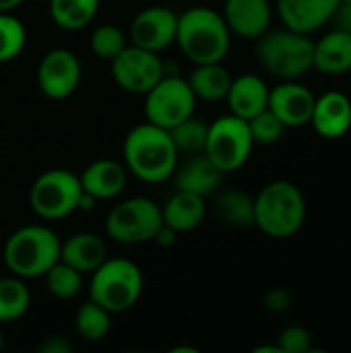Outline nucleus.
I'll use <instances>...</instances> for the list:
<instances>
[{
    "label": "nucleus",
    "mask_w": 351,
    "mask_h": 353,
    "mask_svg": "<svg viewBox=\"0 0 351 353\" xmlns=\"http://www.w3.org/2000/svg\"><path fill=\"white\" fill-rule=\"evenodd\" d=\"M178 149L170 130L151 122L134 126L124 139V163L139 180L149 184L166 182L178 168Z\"/></svg>",
    "instance_id": "nucleus-1"
},
{
    "label": "nucleus",
    "mask_w": 351,
    "mask_h": 353,
    "mask_svg": "<svg viewBox=\"0 0 351 353\" xmlns=\"http://www.w3.org/2000/svg\"><path fill=\"white\" fill-rule=\"evenodd\" d=\"M176 43L194 64L223 62L232 46V31L221 12L197 6L178 17Z\"/></svg>",
    "instance_id": "nucleus-2"
},
{
    "label": "nucleus",
    "mask_w": 351,
    "mask_h": 353,
    "mask_svg": "<svg viewBox=\"0 0 351 353\" xmlns=\"http://www.w3.org/2000/svg\"><path fill=\"white\" fill-rule=\"evenodd\" d=\"M306 221V199L302 190L288 182L267 184L254 199V225L269 238H292Z\"/></svg>",
    "instance_id": "nucleus-3"
},
{
    "label": "nucleus",
    "mask_w": 351,
    "mask_h": 353,
    "mask_svg": "<svg viewBox=\"0 0 351 353\" xmlns=\"http://www.w3.org/2000/svg\"><path fill=\"white\" fill-rule=\"evenodd\" d=\"M257 58L261 66L281 81H298L314 62V41L308 33L294 29L265 31L257 43Z\"/></svg>",
    "instance_id": "nucleus-4"
},
{
    "label": "nucleus",
    "mask_w": 351,
    "mask_h": 353,
    "mask_svg": "<svg viewBox=\"0 0 351 353\" xmlns=\"http://www.w3.org/2000/svg\"><path fill=\"white\" fill-rule=\"evenodd\" d=\"M60 240L46 225H25L4 244V263L21 279L43 277L60 261Z\"/></svg>",
    "instance_id": "nucleus-5"
},
{
    "label": "nucleus",
    "mask_w": 351,
    "mask_h": 353,
    "mask_svg": "<svg viewBox=\"0 0 351 353\" xmlns=\"http://www.w3.org/2000/svg\"><path fill=\"white\" fill-rule=\"evenodd\" d=\"M143 294V273L128 259H106L93 273L89 300L108 312L130 310Z\"/></svg>",
    "instance_id": "nucleus-6"
},
{
    "label": "nucleus",
    "mask_w": 351,
    "mask_h": 353,
    "mask_svg": "<svg viewBox=\"0 0 351 353\" xmlns=\"http://www.w3.org/2000/svg\"><path fill=\"white\" fill-rule=\"evenodd\" d=\"M83 188L77 174L68 170H48L35 178L29 190V205L41 219H64L79 211Z\"/></svg>",
    "instance_id": "nucleus-7"
},
{
    "label": "nucleus",
    "mask_w": 351,
    "mask_h": 353,
    "mask_svg": "<svg viewBox=\"0 0 351 353\" xmlns=\"http://www.w3.org/2000/svg\"><path fill=\"white\" fill-rule=\"evenodd\" d=\"M252 147H254V141L250 134L248 120L228 114V116L217 118L213 124H209L205 155L223 174L240 170L248 161Z\"/></svg>",
    "instance_id": "nucleus-8"
},
{
    "label": "nucleus",
    "mask_w": 351,
    "mask_h": 353,
    "mask_svg": "<svg viewBox=\"0 0 351 353\" xmlns=\"http://www.w3.org/2000/svg\"><path fill=\"white\" fill-rule=\"evenodd\" d=\"M161 207L145 196H134L116 205L106 219V232L120 244H143L155 238L161 228Z\"/></svg>",
    "instance_id": "nucleus-9"
},
{
    "label": "nucleus",
    "mask_w": 351,
    "mask_h": 353,
    "mask_svg": "<svg viewBox=\"0 0 351 353\" xmlns=\"http://www.w3.org/2000/svg\"><path fill=\"white\" fill-rule=\"evenodd\" d=\"M197 95L182 77H161V81L145 93V118L147 122L166 130L174 128L182 120L194 114Z\"/></svg>",
    "instance_id": "nucleus-10"
},
{
    "label": "nucleus",
    "mask_w": 351,
    "mask_h": 353,
    "mask_svg": "<svg viewBox=\"0 0 351 353\" xmlns=\"http://www.w3.org/2000/svg\"><path fill=\"white\" fill-rule=\"evenodd\" d=\"M112 77L128 93L145 95L163 77V62L157 52L143 50L139 46H126L112 60Z\"/></svg>",
    "instance_id": "nucleus-11"
},
{
    "label": "nucleus",
    "mask_w": 351,
    "mask_h": 353,
    "mask_svg": "<svg viewBox=\"0 0 351 353\" xmlns=\"http://www.w3.org/2000/svg\"><path fill=\"white\" fill-rule=\"evenodd\" d=\"M81 83V62L64 48L50 50L37 68V85L41 93L50 99L70 97Z\"/></svg>",
    "instance_id": "nucleus-12"
},
{
    "label": "nucleus",
    "mask_w": 351,
    "mask_h": 353,
    "mask_svg": "<svg viewBox=\"0 0 351 353\" xmlns=\"http://www.w3.org/2000/svg\"><path fill=\"white\" fill-rule=\"evenodd\" d=\"M178 17L166 6H149L141 10L130 25V41L149 52H161L176 43Z\"/></svg>",
    "instance_id": "nucleus-13"
},
{
    "label": "nucleus",
    "mask_w": 351,
    "mask_h": 353,
    "mask_svg": "<svg viewBox=\"0 0 351 353\" xmlns=\"http://www.w3.org/2000/svg\"><path fill=\"white\" fill-rule=\"evenodd\" d=\"M314 93L298 81H283L269 91V110L285 128H302L310 124L314 110Z\"/></svg>",
    "instance_id": "nucleus-14"
},
{
    "label": "nucleus",
    "mask_w": 351,
    "mask_h": 353,
    "mask_svg": "<svg viewBox=\"0 0 351 353\" xmlns=\"http://www.w3.org/2000/svg\"><path fill=\"white\" fill-rule=\"evenodd\" d=\"M339 2L341 0H277L275 8L283 27L310 35L331 23Z\"/></svg>",
    "instance_id": "nucleus-15"
},
{
    "label": "nucleus",
    "mask_w": 351,
    "mask_h": 353,
    "mask_svg": "<svg viewBox=\"0 0 351 353\" xmlns=\"http://www.w3.org/2000/svg\"><path fill=\"white\" fill-rule=\"evenodd\" d=\"M221 14L232 33L259 39L271 27L273 8L269 0H225Z\"/></svg>",
    "instance_id": "nucleus-16"
},
{
    "label": "nucleus",
    "mask_w": 351,
    "mask_h": 353,
    "mask_svg": "<svg viewBox=\"0 0 351 353\" xmlns=\"http://www.w3.org/2000/svg\"><path fill=\"white\" fill-rule=\"evenodd\" d=\"M310 124L323 139H341L351 128V101L341 91H329L314 101Z\"/></svg>",
    "instance_id": "nucleus-17"
},
{
    "label": "nucleus",
    "mask_w": 351,
    "mask_h": 353,
    "mask_svg": "<svg viewBox=\"0 0 351 353\" xmlns=\"http://www.w3.org/2000/svg\"><path fill=\"white\" fill-rule=\"evenodd\" d=\"M79 180H81L83 192L91 194L97 201H110V199H116L126 188L128 170L126 165L114 159H97L85 168Z\"/></svg>",
    "instance_id": "nucleus-18"
},
{
    "label": "nucleus",
    "mask_w": 351,
    "mask_h": 353,
    "mask_svg": "<svg viewBox=\"0 0 351 353\" xmlns=\"http://www.w3.org/2000/svg\"><path fill=\"white\" fill-rule=\"evenodd\" d=\"M269 87L267 83L257 74H240L232 79V85L228 89L225 101L230 108V114L250 120L269 105Z\"/></svg>",
    "instance_id": "nucleus-19"
},
{
    "label": "nucleus",
    "mask_w": 351,
    "mask_h": 353,
    "mask_svg": "<svg viewBox=\"0 0 351 353\" xmlns=\"http://www.w3.org/2000/svg\"><path fill=\"white\" fill-rule=\"evenodd\" d=\"M221 176L223 172L205 153H197V155H188V159L176 168L174 182L178 190L207 196L219 186Z\"/></svg>",
    "instance_id": "nucleus-20"
},
{
    "label": "nucleus",
    "mask_w": 351,
    "mask_h": 353,
    "mask_svg": "<svg viewBox=\"0 0 351 353\" xmlns=\"http://www.w3.org/2000/svg\"><path fill=\"white\" fill-rule=\"evenodd\" d=\"M312 68L323 74H345L351 70V33L343 29H333L314 41V62Z\"/></svg>",
    "instance_id": "nucleus-21"
},
{
    "label": "nucleus",
    "mask_w": 351,
    "mask_h": 353,
    "mask_svg": "<svg viewBox=\"0 0 351 353\" xmlns=\"http://www.w3.org/2000/svg\"><path fill=\"white\" fill-rule=\"evenodd\" d=\"M106 244L97 234H74L64 244H60V261L70 265L72 269L85 273H93L108 256Z\"/></svg>",
    "instance_id": "nucleus-22"
},
{
    "label": "nucleus",
    "mask_w": 351,
    "mask_h": 353,
    "mask_svg": "<svg viewBox=\"0 0 351 353\" xmlns=\"http://www.w3.org/2000/svg\"><path fill=\"white\" fill-rule=\"evenodd\" d=\"M205 213H207L205 196H199V194H192V192H184V190H178L161 207L163 223L168 228H172L174 232H178V234L197 230L203 223Z\"/></svg>",
    "instance_id": "nucleus-23"
},
{
    "label": "nucleus",
    "mask_w": 351,
    "mask_h": 353,
    "mask_svg": "<svg viewBox=\"0 0 351 353\" xmlns=\"http://www.w3.org/2000/svg\"><path fill=\"white\" fill-rule=\"evenodd\" d=\"M188 83L197 99L219 101V99H225L228 95V89L232 85V74L221 62L197 64V68L188 77Z\"/></svg>",
    "instance_id": "nucleus-24"
},
{
    "label": "nucleus",
    "mask_w": 351,
    "mask_h": 353,
    "mask_svg": "<svg viewBox=\"0 0 351 353\" xmlns=\"http://www.w3.org/2000/svg\"><path fill=\"white\" fill-rule=\"evenodd\" d=\"M99 0H50L54 23L66 31H79L97 14Z\"/></svg>",
    "instance_id": "nucleus-25"
},
{
    "label": "nucleus",
    "mask_w": 351,
    "mask_h": 353,
    "mask_svg": "<svg viewBox=\"0 0 351 353\" xmlns=\"http://www.w3.org/2000/svg\"><path fill=\"white\" fill-rule=\"evenodd\" d=\"M215 213L228 225L250 228L254 225V199L240 190H228L217 199Z\"/></svg>",
    "instance_id": "nucleus-26"
},
{
    "label": "nucleus",
    "mask_w": 351,
    "mask_h": 353,
    "mask_svg": "<svg viewBox=\"0 0 351 353\" xmlns=\"http://www.w3.org/2000/svg\"><path fill=\"white\" fill-rule=\"evenodd\" d=\"M31 302L29 288L21 277H2L0 279V325L19 321Z\"/></svg>",
    "instance_id": "nucleus-27"
},
{
    "label": "nucleus",
    "mask_w": 351,
    "mask_h": 353,
    "mask_svg": "<svg viewBox=\"0 0 351 353\" xmlns=\"http://www.w3.org/2000/svg\"><path fill=\"white\" fill-rule=\"evenodd\" d=\"M170 134H172V141H174L178 153H184V155L205 153L209 124H205V120L190 116V118L182 120L180 124H176L174 128H170Z\"/></svg>",
    "instance_id": "nucleus-28"
},
{
    "label": "nucleus",
    "mask_w": 351,
    "mask_h": 353,
    "mask_svg": "<svg viewBox=\"0 0 351 353\" xmlns=\"http://www.w3.org/2000/svg\"><path fill=\"white\" fill-rule=\"evenodd\" d=\"M110 314L112 312H108L103 306L89 300L77 312V319H74L77 333L87 341H101L103 337H108V333L112 329Z\"/></svg>",
    "instance_id": "nucleus-29"
},
{
    "label": "nucleus",
    "mask_w": 351,
    "mask_h": 353,
    "mask_svg": "<svg viewBox=\"0 0 351 353\" xmlns=\"http://www.w3.org/2000/svg\"><path fill=\"white\" fill-rule=\"evenodd\" d=\"M43 277L48 292L58 300H72L83 288V273L62 261H58Z\"/></svg>",
    "instance_id": "nucleus-30"
},
{
    "label": "nucleus",
    "mask_w": 351,
    "mask_h": 353,
    "mask_svg": "<svg viewBox=\"0 0 351 353\" xmlns=\"http://www.w3.org/2000/svg\"><path fill=\"white\" fill-rule=\"evenodd\" d=\"M27 43V29L10 12H0V64L14 60Z\"/></svg>",
    "instance_id": "nucleus-31"
},
{
    "label": "nucleus",
    "mask_w": 351,
    "mask_h": 353,
    "mask_svg": "<svg viewBox=\"0 0 351 353\" xmlns=\"http://www.w3.org/2000/svg\"><path fill=\"white\" fill-rule=\"evenodd\" d=\"M126 48V35L116 25H99L91 33V50L101 60H112Z\"/></svg>",
    "instance_id": "nucleus-32"
},
{
    "label": "nucleus",
    "mask_w": 351,
    "mask_h": 353,
    "mask_svg": "<svg viewBox=\"0 0 351 353\" xmlns=\"http://www.w3.org/2000/svg\"><path fill=\"white\" fill-rule=\"evenodd\" d=\"M248 126H250V134H252V141L254 145H273L277 143L283 132H285V126L283 122L267 108L263 110L261 114H257L254 118L248 120Z\"/></svg>",
    "instance_id": "nucleus-33"
},
{
    "label": "nucleus",
    "mask_w": 351,
    "mask_h": 353,
    "mask_svg": "<svg viewBox=\"0 0 351 353\" xmlns=\"http://www.w3.org/2000/svg\"><path fill=\"white\" fill-rule=\"evenodd\" d=\"M277 347L281 353H308L312 352V337L304 327L292 325L281 331Z\"/></svg>",
    "instance_id": "nucleus-34"
},
{
    "label": "nucleus",
    "mask_w": 351,
    "mask_h": 353,
    "mask_svg": "<svg viewBox=\"0 0 351 353\" xmlns=\"http://www.w3.org/2000/svg\"><path fill=\"white\" fill-rule=\"evenodd\" d=\"M290 306H292V296H290L288 290H283V288H273L271 292H267V296H265V308H267L269 312L281 314V312H285Z\"/></svg>",
    "instance_id": "nucleus-35"
},
{
    "label": "nucleus",
    "mask_w": 351,
    "mask_h": 353,
    "mask_svg": "<svg viewBox=\"0 0 351 353\" xmlns=\"http://www.w3.org/2000/svg\"><path fill=\"white\" fill-rule=\"evenodd\" d=\"M331 23L335 25V29H343L351 33V2H339L337 10L333 12Z\"/></svg>",
    "instance_id": "nucleus-36"
},
{
    "label": "nucleus",
    "mask_w": 351,
    "mask_h": 353,
    "mask_svg": "<svg viewBox=\"0 0 351 353\" xmlns=\"http://www.w3.org/2000/svg\"><path fill=\"white\" fill-rule=\"evenodd\" d=\"M39 352L43 353H68L72 352V345L66 343L62 337H54V339H48L43 345H39Z\"/></svg>",
    "instance_id": "nucleus-37"
},
{
    "label": "nucleus",
    "mask_w": 351,
    "mask_h": 353,
    "mask_svg": "<svg viewBox=\"0 0 351 353\" xmlns=\"http://www.w3.org/2000/svg\"><path fill=\"white\" fill-rule=\"evenodd\" d=\"M176 236H178V232H174L172 228H168L166 223H161V228L157 230V234H155V242L159 244V246H172L174 242H176Z\"/></svg>",
    "instance_id": "nucleus-38"
},
{
    "label": "nucleus",
    "mask_w": 351,
    "mask_h": 353,
    "mask_svg": "<svg viewBox=\"0 0 351 353\" xmlns=\"http://www.w3.org/2000/svg\"><path fill=\"white\" fill-rule=\"evenodd\" d=\"M23 0H0V12H10L14 10Z\"/></svg>",
    "instance_id": "nucleus-39"
},
{
    "label": "nucleus",
    "mask_w": 351,
    "mask_h": 353,
    "mask_svg": "<svg viewBox=\"0 0 351 353\" xmlns=\"http://www.w3.org/2000/svg\"><path fill=\"white\" fill-rule=\"evenodd\" d=\"M254 353H281L279 352V347H277V343L275 345H261V347H257Z\"/></svg>",
    "instance_id": "nucleus-40"
},
{
    "label": "nucleus",
    "mask_w": 351,
    "mask_h": 353,
    "mask_svg": "<svg viewBox=\"0 0 351 353\" xmlns=\"http://www.w3.org/2000/svg\"><path fill=\"white\" fill-rule=\"evenodd\" d=\"M4 347V339H2V333H0V350Z\"/></svg>",
    "instance_id": "nucleus-41"
},
{
    "label": "nucleus",
    "mask_w": 351,
    "mask_h": 353,
    "mask_svg": "<svg viewBox=\"0 0 351 353\" xmlns=\"http://www.w3.org/2000/svg\"><path fill=\"white\" fill-rule=\"evenodd\" d=\"M341 2H351V0H341Z\"/></svg>",
    "instance_id": "nucleus-42"
}]
</instances>
